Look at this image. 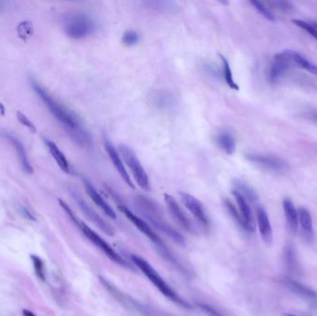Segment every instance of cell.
I'll list each match as a JSON object with an SVG mask.
<instances>
[{
  "label": "cell",
  "instance_id": "cell-1",
  "mask_svg": "<svg viewBox=\"0 0 317 316\" xmlns=\"http://www.w3.org/2000/svg\"><path fill=\"white\" fill-rule=\"evenodd\" d=\"M136 204L139 207L140 213L156 229L160 230L179 246L185 245V239L183 235H181L177 230L168 223L157 203L146 197L139 196L136 199Z\"/></svg>",
  "mask_w": 317,
  "mask_h": 316
},
{
  "label": "cell",
  "instance_id": "cell-2",
  "mask_svg": "<svg viewBox=\"0 0 317 316\" xmlns=\"http://www.w3.org/2000/svg\"><path fill=\"white\" fill-rule=\"evenodd\" d=\"M58 203H59L60 207L62 208L64 211L66 212V213L69 215L71 220L79 227V229L81 230L83 235L86 236L87 239L91 243H93L96 247H98L99 250H101L108 258L110 259L111 262H113L116 265L127 268V269L134 270L133 266L129 265L119 253L116 252L114 248L111 247L108 242L106 241L98 234H97L94 230L91 229L87 224H85L84 222H82L79 219L77 218L75 216L74 212L72 211V209L64 201L58 200Z\"/></svg>",
  "mask_w": 317,
  "mask_h": 316
},
{
  "label": "cell",
  "instance_id": "cell-3",
  "mask_svg": "<svg viewBox=\"0 0 317 316\" xmlns=\"http://www.w3.org/2000/svg\"><path fill=\"white\" fill-rule=\"evenodd\" d=\"M31 85L34 91L39 96L41 100L45 103L50 113L67 128V131L75 130L82 127L80 119L74 111L65 107L64 104L60 103L56 98H53L51 95L36 81L32 80Z\"/></svg>",
  "mask_w": 317,
  "mask_h": 316
},
{
  "label": "cell",
  "instance_id": "cell-4",
  "mask_svg": "<svg viewBox=\"0 0 317 316\" xmlns=\"http://www.w3.org/2000/svg\"><path fill=\"white\" fill-rule=\"evenodd\" d=\"M131 260L134 265H136L139 270L144 274L146 277L155 286L156 288L164 297H166L171 301H173V303L178 305L185 310H192V305L188 303L186 300H184L182 297H180L178 294L176 293L173 288L163 280L161 275L158 274V272L153 268L152 265H150L148 261H146L145 259L140 257L139 255H132Z\"/></svg>",
  "mask_w": 317,
  "mask_h": 316
},
{
  "label": "cell",
  "instance_id": "cell-5",
  "mask_svg": "<svg viewBox=\"0 0 317 316\" xmlns=\"http://www.w3.org/2000/svg\"><path fill=\"white\" fill-rule=\"evenodd\" d=\"M64 29L70 38L84 39L97 31L98 23L86 12H71L64 18Z\"/></svg>",
  "mask_w": 317,
  "mask_h": 316
},
{
  "label": "cell",
  "instance_id": "cell-6",
  "mask_svg": "<svg viewBox=\"0 0 317 316\" xmlns=\"http://www.w3.org/2000/svg\"><path fill=\"white\" fill-rule=\"evenodd\" d=\"M118 209L142 234H144L145 236H147L150 241L155 245L157 249L159 250V252L165 261H167L168 263H170L171 265H174L175 268H179L182 270V266H180L176 259L173 257L172 253L170 252V250L168 249L167 246L163 243L161 237L153 231L149 223H147L145 220L139 217L137 214H135L131 210H129L124 205H121V204L118 205Z\"/></svg>",
  "mask_w": 317,
  "mask_h": 316
},
{
  "label": "cell",
  "instance_id": "cell-7",
  "mask_svg": "<svg viewBox=\"0 0 317 316\" xmlns=\"http://www.w3.org/2000/svg\"><path fill=\"white\" fill-rule=\"evenodd\" d=\"M119 153L122 157L124 162L126 163L127 167L130 169V172L132 173L137 184H139V187L147 191L150 190V179L148 176V173L145 171L134 150L126 145H120Z\"/></svg>",
  "mask_w": 317,
  "mask_h": 316
},
{
  "label": "cell",
  "instance_id": "cell-8",
  "mask_svg": "<svg viewBox=\"0 0 317 316\" xmlns=\"http://www.w3.org/2000/svg\"><path fill=\"white\" fill-rule=\"evenodd\" d=\"M248 161L256 165L265 168L272 172H282L288 171V162L277 156L261 154V153H249L246 155Z\"/></svg>",
  "mask_w": 317,
  "mask_h": 316
},
{
  "label": "cell",
  "instance_id": "cell-9",
  "mask_svg": "<svg viewBox=\"0 0 317 316\" xmlns=\"http://www.w3.org/2000/svg\"><path fill=\"white\" fill-rule=\"evenodd\" d=\"M164 201L166 203L169 213L171 214L173 221L185 232L195 235L196 230L194 225L191 223L189 218L185 215V213L183 212L177 201L173 198V196L169 195V194H164Z\"/></svg>",
  "mask_w": 317,
  "mask_h": 316
},
{
  "label": "cell",
  "instance_id": "cell-10",
  "mask_svg": "<svg viewBox=\"0 0 317 316\" xmlns=\"http://www.w3.org/2000/svg\"><path fill=\"white\" fill-rule=\"evenodd\" d=\"M179 197L183 205L189 211V213L194 216V218L196 219L202 226L209 227L210 219L208 217L207 213L202 202L194 196L185 192H179Z\"/></svg>",
  "mask_w": 317,
  "mask_h": 316
},
{
  "label": "cell",
  "instance_id": "cell-11",
  "mask_svg": "<svg viewBox=\"0 0 317 316\" xmlns=\"http://www.w3.org/2000/svg\"><path fill=\"white\" fill-rule=\"evenodd\" d=\"M294 66L290 57H288L287 52H280L277 54L272 61L269 70V81L271 84H277V82L282 79L287 75L289 70Z\"/></svg>",
  "mask_w": 317,
  "mask_h": 316
},
{
  "label": "cell",
  "instance_id": "cell-12",
  "mask_svg": "<svg viewBox=\"0 0 317 316\" xmlns=\"http://www.w3.org/2000/svg\"><path fill=\"white\" fill-rule=\"evenodd\" d=\"M104 148L109 155L111 163L113 164V166L115 167L116 171L120 174L121 179L124 181V183L129 187H131L132 189H135V184H134L132 179L130 178V175L127 172L126 168L121 161V155H120L119 151L116 150L114 146L110 142V139L106 138V137L104 138Z\"/></svg>",
  "mask_w": 317,
  "mask_h": 316
},
{
  "label": "cell",
  "instance_id": "cell-13",
  "mask_svg": "<svg viewBox=\"0 0 317 316\" xmlns=\"http://www.w3.org/2000/svg\"><path fill=\"white\" fill-rule=\"evenodd\" d=\"M74 197L83 213L92 222L93 224L108 236H113L115 234V230L111 227V225L108 224L103 218H101L98 213H96L92 208L90 207L87 202L82 199L80 196L74 192Z\"/></svg>",
  "mask_w": 317,
  "mask_h": 316
},
{
  "label": "cell",
  "instance_id": "cell-14",
  "mask_svg": "<svg viewBox=\"0 0 317 316\" xmlns=\"http://www.w3.org/2000/svg\"><path fill=\"white\" fill-rule=\"evenodd\" d=\"M232 193H233L235 201L237 204L238 212L242 217L243 223L245 225V230L249 233H253L254 230H255V224H254L252 213H251V210L249 207L248 201L242 195H240L236 190H233Z\"/></svg>",
  "mask_w": 317,
  "mask_h": 316
},
{
  "label": "cell",
  "instance_id": "cell-15",
  "mask_svg": "<svg viewBox=\"0 0 317 316\" xmlns=\"http://www.w3.org/2000/svg\"><path fill=\"white\" fill-rule=\"evenodd\" d=\"M83 183H84V185H85V187H86L87 195L89 196V198L94 201V203H95L108 217L115 220V219L117 218V215H116L114 210L110 207L107 201L104 200L103 197L98 193V190L95 188V186L90 183V181L87 180V178H84L83 179Z\"/></svg>",
  "mask_w": 317,
  "mask_h": 316
},
{
  "label": "cell",
  "instance_id": "cell-16",
  "mask_svg": "<svg viewBox=\"0 0 317 316\" xmlns=\"http://www.w3.org/2000/svg\"><path fill=\"white\" fill-rule=\"evenodd\" d=\"M282 283L288 290L296 294L301 299H305L310 302H317V293L310 287H306L289 277H285L282 280Z\"/></svg>",
  "mask_w": 317,
  "mask_h": 316
},
{
  "label": "cell",
  "instance_id": "cell-17",
  "mask_svg": "<svg viewBox=\"0 0 317 316\" xmlns=\"http://www.w3.org/2000/svg\"><path fill=\"white\" fill-rule=\"evenodd\" d=\"M257 224L263 241L266 244H271L273 240V230L268 214L263 207L258 208L257 210Z\"/></svg>",
  "mask_w": 317,
  "mask_h": 316
},
{
  "label": "cell",
  "instance_id": "cell-18",
  "mask_svg": "<svg viewBox=\"0 0 317 316\" xmlns=\"http://www.w3.org/2000/svg\"><path fill=\"white\" fill-rule=\"evenodd\" d=\"M46 145L58 167L66 173H73V169L69 161L67 160L66 156L64 155V152L59 150L58 146L51 140H46Z\"/></svg>",
  "mask_w": 317,
  "mask_h": 316
},
{
  "label": "cell",
  "instance_id": "cell-19",
  "mask_svg": "<svg viewBox=\"0 0 317 316\" xmlns=\"http://www.w3.org/2000/svg\"><path fill=\"white\" fill-rule=\"evenodd\" d=\"M6 138H8V140L11 142L13 148L16 150L18 155V160L20 161V164L21 167L23 168V171L26 172V173H33L34 172V169L32 165L30 164L29 160H28V157L26 154V151L25 149L23 147V144L20 142V140H18L17 138L12 137L11 135H8L6 136Z\"/></svg>",
  "mask_w": 317,
  "mask_h": 316
},
{
  "label": "cell",
  "instance_id": "cell-20",
  "mask_svg": "<svg viewBox=\"0 0 317 316\" xmlns=\"http://www.w3.org/2000/svg\"><path fill=\"white\" fill-rule=\"evenodd\" d=\"M283 208L285 217L287 220V224L291 232L296 233L299 227V214L298 211L296 210L293 202L289 199H286L283 201Z\"/></svg>",
  "mask_w": 317,
  "mask_h": 316
},
{
  "label": "cell",
  "instance_id": "cell-21",
  "mask_svg": "<svg viewBox=\"0 0 317 316\" xmlns=\"http://www.w3.org/2000/svg\"><path fill=\"white\" fill-rule=\"evenodd\" d=\"M215 142L221 150L228 155H232L236 151V139L231 133L221 132L215 137Z\"/></svg>",
  "mask_w": 317,
  "mask_h": 316
},
{
  "label": "cell",
  "instance_id": "cell-22",
  "mask_svg": "<svg viewBox=\"0 0 317 316\" xmlns=\"http://www.w3.org/2000/svg\"><path fill=\"white\" fill-rule=\"evenodd\" d=\"M299 214V224L301 226L302 232L304 233V236L308 240H311L313 237V226H312V220L309 211L305 208L300 207L298 210Z\"/></svg>",
  "mask_w": 317,
  "mask_h": 316
},
{
  "label": "cell",
  "instance_id": "cell-23",
  "mask_svg": "<svg viewBox=\"0 0 317 316\" xmlns=\"http://www.w3.org/2000/svg\"><path fill=\"white\" fill-rule=\"evenodd\" d=\"M285 51L287 52L288 57H290L291 61L294 65L300 66V68L308 71L312 75H317V65L312 64L302 55H300V53L294 50H285Z\"/></svg>",
  "mask_w": 317,
  "mask_h": 316
},
{
  "label": "cell",
  "instance_id": "cell-24",
  "mask_svg": "<svg viewBox=\"0 0 317 316\" xmlns=\"http://www.w3.org/2000/svg\"><path fill=\"white\" fill-rule=\"evenodd\" d=\"M234 186H235V190H236L240 195H242L248 202L255 203L258 201V195L255 192V190L244 181L235 180Z\"/></svg>",
  "mask_w": 317,
  "mask_h": 316
},
{
  "label": "cell",
  "instance_id": "cell-25",
  "mask_svg": "<svg viewBox=\"0 0 317 316\" xmlns=\"http://www.w3.org/2000/svg\"><path fill=\"white\" fill-rule=\"evenodd\" d=\"M68 133L75 143L78 144L81 147H89L92 144V138L90 134L83 127L75 129V130H71V131H68Z\"/></svg>",
  "mask_w": 317,
  "mask_h": 316
},
{
  "label": "cell",
  "instance_id": "cell-26",
  "mask_svg": "<svg viewBox=\"0 0 317 316\" xmlns=\"http://www.w3.org/2000/svg\"><path fill=\"white\" fill-rule=\"evenodd\" d=\"M220 57H221L222 64H223V67H222V75H223V77H224V80L225 81L226 85L229 86L231 89L238 90L239 87H238L237 84L235 82V79H234V76H233V73H232V70H231L229 62H228L227 59H226L223 55H221V54H220Z\"/></svg>",
  "mask_w": 317,
  "mask_h": 316
},
{
  "label": "cell",
  "instance_id": "cell-27",
  "mask_svg": "<svg viewBox=\"0 0 317 316\" xmlns=\"http://www.w3.org/2000/svg\"><path fill=\"white\" fill-rule=\"evenodd\" d=\"M224 204H225V207L226 209V211H227V213H229V215L236 222V224L239 227H241L242 229L245 230V225H244V223H243L242 217H241V215L238 212V210L236 209V206L228 199L224 200Z\"/></svg>",
  "mask_w": 317,
  "mask_h": 316
},
{
  "label": "cell",
  "instance_id": "cell-28",
  "mask_svg": "<svg viewBox=\"0 0 317 316\" xmlns=\"http://www.w3.org/2000/svg\"><path fill=\"white\" fill-rule=\"evenodd\" d=\"M250 4L253 6L254 9L259 12L260 14L262 16L271 21V22H275L276 21V18L274 16V13L271 12V10L266 5V3L264 2H261V1H257V0H251L250 1Z\"/></svg>",
  "mask_w": 317,
  "mask_h": 316
},
{
  "label": "cell",
  "instance_id": "cell-29",
  "mask_svg": "<svg viewBox=\"0 0 317 316\" xmlns=\"http://www.w3.org/2000/svg\"><path fill=\"white\" fill-rule=\"evenodd\" d=\"M173 100L168 93H159L155 98V105L159 109H167L173 106Z\"/></svg>",
  "mask_w": 317,
  "mask_h": 316
},
{
  "label": "cell",
  "instance_id": "cell-30",
  "mask_svg": "<svg viewBox=\"0 0 317 316\" xmlns=\"http://www.w3.org/2000/svg\"><path fill=\"white\" fill-rule=\"evenodd\" d=\"M31 260L33 262V265L35 268V275L42 280H46V271H45V265L42 261V259L36 255H31Z\"/></svg>",
  "mask_w": 317,
  "mask_h": 316
},
{
  "label": "cell",
  "instance_id": "cell-31",
  "mask_svg": "<svg viewBox=\"0 0 317 316\" xmlns=\"http://www.w3.org/2000/svg\"><path fill=\"white\" fill-rule=\"evenodd\" d=\"M139 39H140V36L135 31H127L121 37L122 43L127 46H132L137 45L139 42Z\"/></svg>",
  "mask_w": 317,
  "mask_h": 316
},
{
  "label": "cell",
  "instance_id": "cell-32",
  "mask_svg": "<svg viewBox=\"0 0 317 316\" xmlns=\"http://www.w3.org/2000/svg\"><path fill=\"white\" fill-rule=\"evenodd\" d=\"M292 23L302 30H304L309 35H311L314 39L317 40V29L311 23H307L305 21H301V20H292Z\"/></svg>",
  "mask_w": 317,
  "mask_h": 316
},
{
  "label": "cell",
  "instance_id": "cell-33",
  "mask_svg": "<svg viewBox=\"0 0 317 316\" xmlns=\"http://www.w3.org/2000/svg\"><path fill=\"white\" fill-rule=\"evenodd\" d=\"M267 5H270L273 7L275 10H277L278 12H290L293 10V6L290 2L288 1H270L266 3Z\"/></svg>",
  "mask_w": 317,
  "mask_h": 316
},
{
  "label": "cell",
  "instance_id": "cell-34",
  "mask_svg": "<svg viewBox=\"0 0 317 316\" xmlns=\"http://www.w3.org/2000/svg\"><path fill=\"white\" fill-rule=\"evenodd\" d=\"M32 25L29 22H23L21 23L18 27V34L19 36L23 39V38H28L32 35Z\"/></svg>",
  "mask_w": 317,
  "mask_h": 316
},
{
  "label": "cell",
  "instance_id": "cell-35",
  "mask_svg": "<svg viewBox=\"0 0 317 316\" xmlns=\"http://www.w3.org/2000/svg\"><path fill=\"white\" fill-rule=\"evenodd\" d=\"M17 119L18 121H20L23 125H24L25 127H27L29 130H31L32 132L35 133L36 132V129H35V127L34 125V123L32 122V121H30L29 119L25 116V115L22 113L21 111H18L17 112Z\"/></svg>",
  "mask_w": 317,
  "mask_h": 316
},
{
  "label": "cell",
  "instance_id": "cell-36",
  "mask_svg": "<svg viewBox=\"0 0 317 316\" xmlns=\"http://www.w3.org/2000/svg\"><path fill=\"white\" fill-rule=\"evenodd\" d=\"M199 307L202 309L207 316H222L217 310H214L213 307L207 304H199Z\"/></svg>",
  "mask_w": 317,
  "mask_h": 316
},
{
  "label": "cell",
  "instance_id": "cell-37",
  "mask_svg": "<svg viewBox=\"0 0 317 316\" xmlns=\"http://www.w3.org/2000/svg\"><path fill=\"white\" fill-rule=\"evenodd\" d=\"M21 213L23 214L25 218L29 219V220H32V221H35V216L30 213V211L27 208L22 206L21 207Z\"/></svg>",
  "mask_w": 317,
  "mask_h": 316
},
{
  "label": "cell",
  "instance_id": "cell-38",
  "mask_svg": "<svg viewBox=\"0 0 317 316\" xmlns=\"http://www.w3.org/2000/svg\"><path fill=\"white\" fill-rule=\"evenodd\" d=\"M23 316H36L34 312H32L31 310H26V309L23 310Z\"/></svg>",
  "mask_w": 317,
  "mask_h": 316
},
{
  "label": "cell",
  "instance_id": "cell-39",
  "mask_svg": "<svg viewBox=\"0 0 317 316\" xmlns=\"http://www.w3.org/2000/svg\"><path fill=\"white\" fill-rule=\"evenodd\" d=\"M0 109H1V113L4 115V111H5V109H4V107H3V105L0 103Z\"/></svg>",
  "mask_w": 317,
  "mask_h": 316
},
{
  "label": "cell",
  "instance_id": "cell-40",
  "mask_svg": "<svg viewBox=\"0 0 317 316\" xmlns=\"http://www.w3.org/2000/svg\"><path fill=\"white\" fill-rule=\"evenodd\" d=\"M311 118H312V120L317 121V113H312V114H311Z\"/></svg>",
  "mask_w": 317,
  "mask_h": 316
},
{
  "label": "cell",
  "instance_id": "cell-41",
  "mask_svg": "<svg viewBox=\"0 0 317 316\" xmlns=\"http://www.w3.org/2000/svg\"><path fill=\"white\" fill-rule=\"evenodd\" d=\"M311 24H312V25L317 29V23H312Z\"/></svg>",
  "mask_w": 317,
  "mask_h": 316
},
{
  "label": "cell",
  "instance_id": "cell-42",
  "mask_svg": "<svg viewBox=\"0 0 317 316\" xmlns=\"http://www.w3.org/2000/svg\"><path fill=\"white\" fill-rule=\"evenodd\" d=\"M1 9H2V3L0 2V11H1Z\"/></svg>",
  "mask_w": 317,
  "mask_h": 316
},
{
  "label": "cell",
  "instance_id": "cell-43",
  "mask_svg": "<svg viewBox=\"0 0 317 316\" xmlns=\"http://www.w3.org/2000/svg\"><path fill=\"white\" fill-rule=\"evenodd\" d=\"M286 316H295L293 314H286Z\"/></svg>",
  "mask_w": 317,
  "mask_h": 316
}]
</instances>
